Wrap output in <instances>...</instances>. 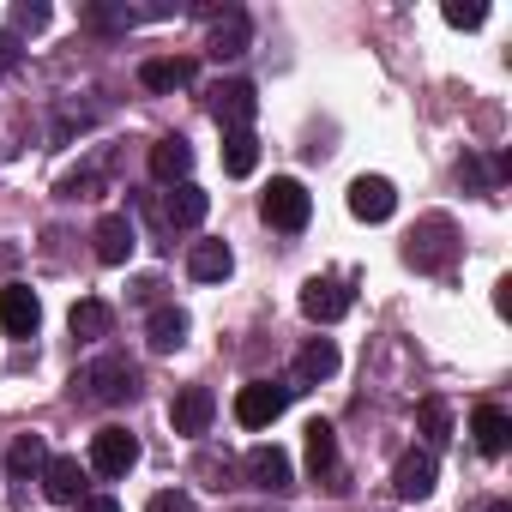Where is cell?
Segmentation results:
<instances>
[{
    "label": "cell",
    "instance_id": "5b68a950",
    "mask_svg": "<svg viewBox=\"0 0 512 512\" xmlns=\"http://www.w3.org/2000/svg\"><path fill=\"white\" fill-rule=\"evenodd\" d=\"M260 217H266L272 229L296 235V229H308V217H314V199H308V187H302V181L278 175V181L266 187V199H260Z\"/></svg>",
    "mask_w": 512,
    "mask_h": 512
},
{
    "label": "cell",
    "instance_id": "d4e9b609",
    "mask_svg": "<svg viewBox=\"0 0 512 512\" xmlns=\"http://www.w3.org/2000/svg\"><path fill=\"white\" fill-rule=\"evenodd\" d=\"M145 338H151V350H157V356L181 350V344H187V314H181V308H157V314H151V326H145Z\"/></svg>",
    "mask_w": 512,
    "mask_h": 512
},
{
    "label": "cell",
    "instance_id": "cb8c5ba5",
    "mask_svg": "<svg viewBox=\"0 0 512 512\" xmlns=\"http://www.w3.org/2000/svg\"><path fill=\"white\" fill-rule=\"evenodd\" d=\"M338 374V344L332 338H314L302 356H296V380L302 386H320V380H332Z\"/></svg>",
    "mask_w": 512,
    "mask_h": 512
},
{
    "label": "cell",
    "instance_id": "7a4b0ae2",
    "mask_svg": "<svg viewBox=\"0 0 512 512\" xmlns=\"http://www.w3.org/2000/svg\"><path fill=\"white\" fill-rule=\"evenodd\" d=\"M404 260L416 266V272H446L452 260H458V229H452V217H422L416 229H410V241H404Z\"/></svg>",
    "mask_w": 512,
    "mask_h": 512
},
{
    "label": "cell",
    "instance_id": "4316f807",
    "mask_svg": "<svg viewBox=\"0 0 512 512\" xmlns=\"http://www.w3.org/2000/svg\"><path fill=\"white\" fill-rule=\"evenodd\" d=\"M416 428H422L428 452L446 446V440H452V410H446V398H422V404H416Z\"/></svg>",
    "mask_w": 512,
    "mask_h": 512
},
{
    "label": "cell",
    "instance_id": "ac0fdd59",
    "mask_svg": "<svg viewBox=\"0 0 512 512\" xmlns=\"http://www.w3.org/2000/svg\"><path fill=\"white\" fill-rule=\"evenodd\" d=\"M43 494L55 506H79L85 500V464L79 458H49L43 464Z\"/></svg>",
    "mask_w": 512,
    "mask_h": 512
},
{
    "label": "cell",
    "instance_id": "ffe728a7",
    "mask_svg": "<svg viewBox=\"0 0 512 512\" xmlns=\"http://www.w3.org/2000/svg\"><path fill=\"white\" fill-rule=\"evenodd\" d=\"M470 434H476V446H482L488 458H500V452L512 446V416H506L500 404H476V410H470Z\"/></svg>",
    "mask_w": 512,
    "mask_h": 512
},
{
    "label": "cell",
    "instance_id": "7c38bea8",
    "mask_svg": "<svg viewBox=\"0 0 512 512\" xmlns=\"http://www.w3.org/2000/svg\"><path fill=\"white\" fill-rule=\"evenodd\" d=\"M350 211H356L362 223H386V217L398 211V187H392L386 175H356V181H350Z\"/></svg>",
    "mask_w": 512,
    "mask_h": 512
},
{
    "label": "cell",
    "instance_id": "44dd1931",
    "mask_svg": "<svg viewBox=\"0 0 512 512\" xmlns=\"http://www.w3.org/2000/svg\"><path fill=\"white\" fill-rule=\"evenodd\" d=\"M235 272V253L223 247V241H193L187 247V278H199V284H223Z\"/></svg>",
    "mask_w": 512,
    "mask_h": 512
},
{
    "label": "cell",
    "instance_id": "83f0119b",
    "mask_svg": "<svg viewBox=\"0 0 512 512\" xmlns=\"http://www.w3.org/2000/svg\"><path fill=\"white\" fill-rule=\"evenodd\" d=\"M488 19V7H476V0H446V25L452 31H476Z\"/></svg>",
    "mask_w": 512,
    "mask_h": 512
},
{
    "label": "cell",
    "instance_id": "484cf974",
    "mask_svg": "<svg viewBox=\"0 0 512 512\" xmlns=\"http://www.w3.org/2000/svg\"><path fill=\"white\" fill-rule=\"evenodd\" d=\"M253 169H260V139H253V133H223V175H253Z\"/></svg>",
    "mask_w": 512,
    "mask_h": 512
},
{
    "label": "cell",
    "instance_id": "52a82bcc",
    "mask_svg": "<svg viewBox=\"0 0 512 512\" xmlns=\"http://www.w3.org/2000/svg\"><path fill=\"white\" fill-rule=\"evenodd\" d=\"M139 464V434H127V428H97L91 434V470L97 476H127Z\"/></svg>",
    "mask_w": 512,
    "mask_h": 512
},
{
    "label": "cell",
    "instance_id": "8fae6325",
    "mask_svg": "<svg viewBox=\"0 0 512 512\" xmlns=\"http://www.w3.org/2000/svg\"><path fill=\"white\" fill-rule=\"evenodd\" d=\"M0 326H7L13 338H37V326H43V302H37L31 284H7V290H0Z\"/></svg>",
    "mask_w": 512,
    "mask_h": 512
},
{
    "label": "cell",
    "instance_id": "603a6c76",
    "mask_svg": "<svg viewBox=\"0 0 512 512\" xmlns=\"http://www.w3.org/2000/svg\"><path fill=\"white\" fill-rule=\"evenodd\" d=\"M43 464H49V446H43V434H19V440L7 446V476H13V482H31V476H43Z\"/></svg>",
    "mask_w": 512,
    "mask_h": 512
},
{
    "label": "cell",
    "instance_id": "e0dca14e",
    "mask_svg": "<svg viewBox=\"0 0 512 512\" xmlns=\"http://www.w3.org/2000/svg\"><path fill=\"white\" fill-rule=\"evenodd\" d=\"M308 470H314L326 488H344V470H338V428H332V422H308Z\"/></svg>",
    "mask_w": 512,
    "mask_h": 512
},
{
    "label": "cell",
    "instance_id": "9c48e42d",
    "mask_svg": "<svg viewBox=\"0 0 512 512\" xmlns=\"http://www.w3.org/2000/svg\"><path fill=\"white\" fill-rule=\"evenodd\" d=\"M434 482H440V464H434V452H428V446H410V452L392 464V488H398L404 500H428V494H434Z\"/></svg>",
    "mask_w": 512,
    "mask_h": 512
},
{
    "label": "cell",
    "instance_id": "4fadbf2b",
    "mask_svg": "<svg viewBox=\"0 0 512 512\" xmlns=\"http://www.w3.org/2000/svg\"><path fill=\"white\" fill-rule=\"evenodd\" d=\"M211 416H217L211 386H181L175 404H169V422H175V434H187V440H199V434L211 428Z\"/></svg>",
    "mask_w": 512,
    "mask_h": 512
},
{
    "label": "cell",
    "instance_id": "5bb4252c",
    "mask_svg": "<svg viewBox=\"0 0 512 512\" xmlns=\"http://www.w3.org/2000/svg\"><path fill=\"white\" fill-rule=\"evenodd\" d=\"M193 79H199V61H193V55H157V61H145V67H139V85H145V91H157V97L187 91Z\"/></svg>",
    "mask_w": 512,
    "mask_h": 512
},
{
    "label": "cell",
    "instance_id": "7402d4cb",
    "mask_svg": "<svg viewBox=\"0 0 512 512\" xmlns=\"http://www.w3.org/2000/svg\"><path fill=\"white\" fill-rule=\"evenodd\" d=\"M67 326H73V338H79V344H97V338H109V326H115V314H109V302H97V296H85V302H73V314H67Z\"/></svg>",
    "mask_w": 512,
    "mask_h": 512
},
{
    "label": "cell",
    "instance_id": "f546056e",
    "mask_svg": "<svg viewBox=\"0 0 512 512\" xmlns=\"http://www.w3.org/2000/svg\"><path fill=\"white\" fill-rule=\"evenodd\" d=\"M19 61H25V43H19L13 31H0V73H13Z\"/></svg>",
    "mask_w": 512,
    "mask_h": 512
},
{
    "label": "cell",
    "instance_id": "836d02e7",
    "mask_svg": "<svg viewBox=\"0 0 512 512\" xmlns=\"http://www.w3.org/2000/svg\"><path fill=\"white\" fill-rule=\"evenodd\" d=\"M488 512H512V506H506V500H494V506H488Z\"/></svg>",
    "mask_w": 512,
    "mask_h": 512
},
{
    "label": "cell",
    "instance_id": "d6986e66",
    "mask_svg": "<svg viewBox=\"0 0 512 512\" xmlns=\"http://www.w3.org/2000/svg\"><path fill=\"white\" fill-rule=\"evenodd\" d=\"M187 169H193V145H187L181 133H169V139H157V145H151V175H157L163 187H181V181H187Z\"/></svg>",
    "mask_w": 512,
    "mask_h": 512
},
{
    "label": "cell",
    "instance_id": "2e32d148",
    "mask_svg": "<svg viewBox=\"0 0 512 512\" xmlns=\"http://www.w3.org/2000/svg\"><path fill=\"white\" fill-rule=\"evenodd\" d=\"M247 43H253V19H247L241 7H229V13L211 25V43H205V55H211V61H235V55H247Z\"/></svg>",
    "mask_w": 512,
    "mask_h": 512
},
{
    "label": "cell",
    "instance_id": "8992f818",
    "mask_svg": "<svg viewBox=\"0 0 512 512\" xmlns=\"http://www.w3.org/2000/svg\"><path fill=\"white\" fill-rule=\"evenodd\" d=\"M241 470H247V482L260 488V494H290V488H296V464H290L284 446H253V452L241 458Z\"/></svg>",
    "mask_w": 512,
    "mask_h": 512
},
{
    "label": "cell",
    "instance_id": "ba28073f",
    "mask_svg": "<svg viewBox=\"0 0 512 512\" xmlns=\"http://www.w3.org/2000/svg\"><path fill=\"white\" fill-rule=\"evenodd\" d=\"M350 284H338V278H308L302 284V314L314 320V326H332V320H344L350 314Z\"/></svg>",
    "mask_w": 512,
    "mask_h": 512
},
{
    "label": "cell",
    "instance_id": "4dcf8cb0",
    "mask_svg": "<svg viewBox=\"0 0 512 512\" xmlns=\"http://www.w3.org/2000/svg\"><path fill=\"white\" fill-rule=\"evenodd\" d=\"M73 512H121V500H115V494H85Z\"/></svg>",
    "mask_w": 512,
    "mask_h": 512
},
{
    "label": "cell",
    "instance_id": "277c9868",
    "mask_svg": "<svg viewBox=\"0 0 512 512\" xmlns=\"http://www.w3.org/2000/svg\"><path fill=\"white\" fill-rule=\"evenodd\" d=\"M205 109H211V121H217L223 133H247V121L260 115V91H253L247 79H217V85L205 91Z\"/></svg>",
    "mask_w": 512,
    "mask_h": 512
},
{
    "label": "cell",
    "instance_id": "30bf717a",
    "mask_svg": "<svg viewBox=\"0 0 512 512\" xmlns=\"http://www.w3.org/2000/svg\"><path fill=\"white\" fill-rule=\"evenodd\" d=\"M91 241H97V260H103V266H127L133 247H139V229H133L127 211H109V217L91 229Z\"/></svg>",
    "mask_w": 512,
    "mask_h": 512
},
{
    "label": "cell",
    "instance_id": "9a60e30c",
    "mask_svg": "<svg viewBox=\"0 0 512 512\" xmlns=\"http://www.w3.org/2000/svg\"><path fill=\"white\" fill-rule=\"evenodd\" d=\"M205 211H211V193H205V187H193V181L169 187V193H163V205H157V217H163L169 229H199V223H205Z\"/></svg>",
    "mask_w": 512,
    "mask_h": 512
},
{
    "label": "cell",
    "instance_id": "1f68e13d",
    "mask_svg": "<svg viewBox=\"0 0 512 512\" xmlns=\"http://www.w3.org/2000/svg\"><path fill=\"white\" fill-rule=\"evenodd\" d=\"M49 25V7H19V31H43Z\"/></svg>",
    "mask_w": 512,
    "mask_h": 512
},
{
    "label": "cell",
    "instance_id": "3957f363",
    "mask_svg": "<svg viewBox=\"0 0 512 512\" xmlns=\"http://www.w3.org/2000/svg\"><path fill=\"white\" fill-rule=\"evenodd\" d=\"M296 392H302V386H290V380H247V386L235 392V422H241V428H272V422L290 410Z\"/></svg>",
    "mask_w": 512,
    "mask_h": 512
},
{
    "label": "cell",
    "instance_id": "f1b7e54d",
    "mask_svg": "<svg viewBox=\"0 0 512 512\" xmlns=\"http://www.w3.org/2000/svg\"><path fill=\"white\" fill-rule=\"evenodd\" d=\"M145 512H193V500H187L181 488H163V494H151V500H145Z\"/></svg>",
    "mask_w": 512,
    "mask_h": 512
},
{
    "label": "cell",
    "instance_id": "d6a6232c",
    "mask_svg": "<svg viewBox=\"0 0 512 512\" xmlns=\"http://www.w3.org/2000/svg\"><path fill=\"white\" fill-rule=\"evenodd\" d=\"M199 476H211V488H223V476H229V458H199Z\"/></svg>",
    "mask_w": 512,
    "mask_h": 512
},
{
    "label": "cell",
    "instance_id": "6da1fadb",
    "mask_svg": "<svg viewBox=\"0 0 512 512\" xmlns=\"http://www.w3.org/2000/svg\"><path fill=\"white\" fill-rule=\"evenodd\" d=\"M73 398H85V404H127V398H139V368L127 356H103L85 374H73Z\"/></svg>",
    "mask_w": 512,
    "mask_h": 512
}]
</instances>
